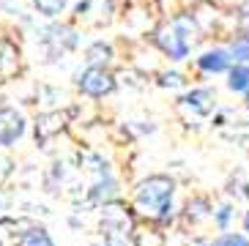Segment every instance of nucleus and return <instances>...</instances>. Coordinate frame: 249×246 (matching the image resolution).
I'll use <instances>...</instances> for the list:
<instances>
[{"mask_svg": "<svg viewBox=\"0 0 249 246\" xmlns=\"http://www.w3.org/2000/svg\"><path fill=\"white\" fill-rule=\"evenodd\" d=\"M173 189L176 183L170 181L167 175H151L148 181L140 183L137 189V205L140 211L145 213H154V216L164 219L170 211V200H173Z\"/></svg>", "mask_w": 249, "mask_h": 246, "instance_id": "nucleus-1", "label": "nucleus"}, {"mask_svg": "<svg viewBox=\"0 0 249 246\" xmlns=\"http://www.w3.org/2000/svg\"><path fill=\"white\" fill-rule=\"evenodd\" d=\"M189 33H192V19L189 17H178L164 30H159L156 44L164 50V55H170V60H183L189 55Z\"/></svg>", "mask_w": 249, "mask_h": 246, "instance_id": "nucleus-2", "label": "nucleus"}, {"mask_svg": "<svg viewBox=\"0 0 249 246\" xmlns=\"http://www.w3.org/2000/svg\"><path fill=\"white\" fill-rule=\"evenodd\" d=\"M112 88H115V80H112L110 71H104L102 66H90L80 77V90L85 96H90V99H102V96L110 93Z\"/></svg>", "mask_w": 249, "mask_h": 246, "instance_id": "nucleus-3", "label": "nucleus"}, {"mask_svg": "<svg viewBox=\"0 0 249 246\" xmlns=\"http://www.w3.org/2000/svg\"><path fill=\"white\" fill-rule=\"evenodd\" d=\"M25 134V121L22 115L11 107L0 109V145H14Z\"/></svg>", "mask_w": 249, "mask_h": 246, "instance_id": "nucleus-4", "label": "nucleus"}, {"mask_svg": "<svg viewBox=\"0 0 249 246\" xmlns=\"http://www.w3.org/2000/svg\"><path fill=\"white\" fill-rule=\"evenodd\" d=\"M230 60H233V55L227 50H211V52H203V55H200L197 66L208 74H222V71L230 69Z\"/></svg>", "mask_w": 249, "mask_h": 246, "instance_id": "nucleus-5", "label": "nucleus"}, {"mask_svg": "<svg viewBox=\"0 0 249 246\" xmlns=\"http://www.w3.org/2000/svg\"><path fill=\"white\" fill-rule=\"evenodd\" d=\"M183 104L192 109V112H197V115H208L213 109V93L208 90V88H200V90H192L186 99H183Z\"/></svg>", "mask_w": 249, "mask_h": 246, "instance_id": "nucleus-6", "label": "nucleus"}, {"mask_svg": "<svg viewBox=\"0 0 249 246\" xmlns=\"http://www.w3.org/2000/svg\"><path fill=\"white\" fill-rule=\"evenodd\" d=\"M227 88L235 90V93H247V90H249V66L247 63H238L235 69H230Z\"/></svg>", "mask_w": 249, "mask_h": 246, "instance_id": "nucleus-7", "label": "nucleus"}, {"mask_svg": "<svg viewBox=\"0 0 249 246\" xmlns=\"http://www.w3.org/2000/svg\"><path fill=\"white\" fill-rule=\"evenodd\" d=\"M17 246H52V238L47 235V230L33 227V230H28L22 238L17 241Z\"/></svg>", "mask_w": 249, "mask_h": 246, "instance_id": "nucleus-8", "label": "nucleus"}, {"mask_svg": "<svg viewBox=\"0 0 249 246\" xmlns=\"http://www.w3.org/2000/svg\"><path fill=\"white\" fill-rule=\"evenodd\" d=\"M230 55L235 63H249V36H238L230 44Z\"/></svg>", "mask_w": 249, "mask_h": 246, "instance_id": "nucleus-9", "label": "nucleus"}, {"mask_svg": "<svg viewBox=\"0 0 249 246\" xmlns=\"http://www.w3.org/2000/svg\"><path fill=\"white\" fill-rule=\"evenodd\" d=\"M33 3H36V8L44 17H58L63 11V6H66V0H33Z\"/></svg>", "mask_w": 249, "mask_h": 246, "instance_id": "nucleus-10", "label": "nucleus"}, {"mask_svg": "<svg viewBox=\"0 0 249 246\" xmlns=\"http://www.w3.org/2000/svg\"><path fill=\"white\" fill-rule=\"evenodd\" d=\"M211 246H249V238L241 232H225L216 241H211Z\"/></svg>", "mask_w": 249, "mask_h": 246, "instance_id": "nucleus-11", "label": "nucleus"}, {"mask_svg": "<svg viewBox=\"0 0 249 246\" xmlns=\"http://www.w3.org/2000/svg\"><path fill=\"white\" fill-rule=\"evenodd\" d=\"M88 58L93 60V63H102V60L107 63V60L112 58V50L107 47V44H93V47L88 50Z\"/></svg>", "mask_w": 249, "mask_h": 246, "instance_id": "nucleus-12", "label": "nucleus"}, {"mask_svg": "<svg viewBox=\"0 0 249 246\" xmlns=\"http://www.w3.org/2000/svg\"><path fill=\"white\" fill-rule=\"evenodd\" d=\"M230 216H233V208H230V205H222L219 211H213V219H216V227H219V230H225V227H227Z\"/></svg>", "mask_w": 249, "mask_h": 246, "instance_id": "nucleus-13", "label": "nucleus"}, {"mask_svg": "<svg viewBox=\"0 0 249 246\" xmlns=\"http://www.w3.org/2000/svg\"><path fill=\"white\" fill-rule=\"evenodd\" d=\"M161 85L178 88V85H183V77H181V74H164V80H161Z\"/></svg>", "mask_w": 249, "mask_h": 246, "instance_id": "nucleus-14", "label": "nucleus"}, {"mask_svg": "<svg viewBox=\"0 0 249 246\" xmlns=\"http://www.w3.org/2000/svg\"><path fill=\"white\" fill-rule=\"evenodd\" d=\"M244 227H247V232H249V213L244 216Z\"/></svg>", "mask_w": 249, "mask_h": 246, "instance_id": "nucleus-15", "label": "nucleus"}, {"mask_svg": "<svg viewBox=\"0 0 249 246\" xmlns=\"http://www.w3.org/2000/svg\"><path fill=\"white\" fill-rule=\"evenodd\" d=\"M247 102H249V90H247Z\"/></svg>", "mask_w": 249, "mask_h": 246, "instance_id": "nucleus-16", "label": "nucleus"}]
</instances>
